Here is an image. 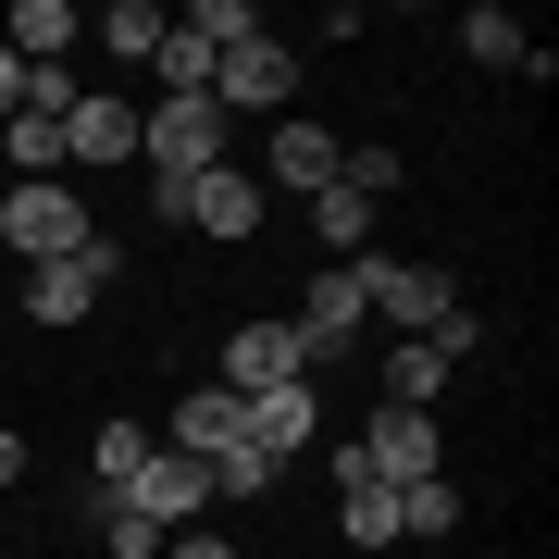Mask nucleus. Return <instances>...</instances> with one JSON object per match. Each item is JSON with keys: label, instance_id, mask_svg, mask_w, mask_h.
Instances as JSON below:
<instances>
[{"label": "nucleus", "instance_id": "39448f33", "mask_svg": "<svg viewBox=\"0 0 559 559\" xmlns=\"http://www.w3.org/2000/svg\"><path fill=\"white\" fill-rule=\"evenodd\" d=\"M100 299H112V237H87V249H62V261L25 274V311H38L50 336H62V323H87Z\"/></svg>", "mask_w": 559, "mask_h": 559}, {"label": "nucleus", "instance_id": "0eeeda50", "mask_svg": "<svg viewBox=\"0 0 559 559\" xmlns=\"http://www.w3.org/2000/svg\"><path fill=\"white\" fill-rule=\"evenodd\" d=\"M348 274H360V311H385V323H423V336H436V323L460 311V299H448V274H423V261H385V249H360Z\"/></svg>", "mask_w": 559, "mask_h": 559}, {"label": "nucleus", "instance_id": "412c9836", "mask_svg": "<svg viewBox=\"0 0 559 559\" xmlns=\"http://www.w3.org/2000/svg\"><path fill=\"white\" fill-rule=\"evenodd\" d=\"M399 535H460V485H448V473L399 485Z\"/></svg>", "mask_w": 559, "mask_h": 559}, {"label": "nucleus", "instance_id": "6e6552de", "mask_svg": "<svg viewBox=\"0 0 559 559\" xmlns=\"http://www.w3.org/2000/svg\"><path fill=\"white\" fill-rule=\"evenodd\" d=\"M274 187H299V200H323V187H336V124L286 112L274 138H261V200H274Z\"/></svg>", "mask_w": 559, "mask_h": 559}, {"label": "nucleus", "instance_id": "423d86ee", "mask_svg": "<svg viewBox=\"0 0 559 559\" xmlns=\"http://www.w3.org/2000/svg\"><path fill=\"white\" fill-rule=\"evenodd\" d=\"M274 385H311L299 323H237L224 336V399H274Z\"/></svg>", "mask_w": 559, "mask_h": 559}, {"label": "nucleus", "instance_id": "4be33fe9", "mask_svg": "<svg viewBox=\"0 0 559 559\" xmlns=\"http://www.w3.org/2000/svg\"><path fill=\"white\" fill-rule=\"evenodd\" d=\"M348 498V547H399V485H336Z\"/></svg>", "mask_w": 559, "mask_h": 559}, {"label": "nucleus", "instance_id": "5701e85b", "mask_svg": "<svg viewBox=\"0 0 559 559\" xmlns=\"http://www.w3.org/2000/svg\"><path fill=\"white\" fill-rule=\"evenodd\" d=\"M274 485H286V473H274V460H261V448H237V460H224V473H212V498H224V510H237V498H274Z\"/></svg>", "mask_w": 559, "mask_h": 559}, {"label": "nucleus", "instance_id": "a211bd4d", "mask_svg": "<svg viewBox=\"0 0 559 559\" xmlns=\"http://www.w3.org/2000/svg\"><path fill=\"white\" fill-rule=\"evenodd\" d=\"M150 448H162V436H138V423H100V436H87V485H100V498H124Z\"/></svg>", "mask_w": 559, "mask_h": 559}, {"label": "nucleus", "instance_id": "f03ea898", "mask_svg": "<svg viewBox=\"0 0 559 559\" xmlns=\"http://www.w3.org/2000/svg\"><path fill=\"white\" fill-rule=\"evenodd\" d=\"M100 237V224H87V200L62 175H38V187H13V200H0V261H25V274H38V261H62V249H87Z\"/></svg>", "mask_w": 559, "mask_h": 559}, {"label": "nucleus", "instance_id": "7ed1b4c3", "mask_svg": "<svg viewBox=\"0 0 559 559\" xmlns=\"http://www.w3.org/2000/svg\"><path fill=\"white\" fill-rule=\"evenodd\" d=\"M212 100H224V124H237V112H299V50H286V38H237V50H224L212 62Z\"/></svg>", "mask_w": 559, "mask_h": 559}, {"label": "nucleus", "instance_id": "dca6fc26", "mask_svg": "<svg viewBox=\"0 0 559 559\" xmlns=\"http://www.w3.org/2000/svg\"><path fill=\"white\" fill-rule=\"evenodd\" d=\"M336 187H348V200H373V212H385V200L411 187V162L385 150V138H360V150H336Z\"/></svg>", "mask_w": 559, "mask_h": 559}, {"label": "nucleus", "instance_id": "20e7f679", "mask_svg": "<svg viewBox=\"0 0 559 559\" xmlns=\"http://www.w3.org/2000/svg\"><path fill=\"white\" fill-rule=\"evenodd\" d=\"M162 224H200V237H261V175H237V162H212V175L187 187H150Z\"/></svg>", "mask_w": 559, "mask_h": 559}, {"label": "nucleus", "instance_id": "393cba45", "mask_svg": "<svg viewBox=\"0 0 559 559\" xmlns=\"http://www.w3.org/2000/svg\"><path fill=\"white\" fill-rule=\"evenodd\" d=\"M13 485H25V436L0 423V498H13Z\"/></svg>", "mask_w": 559, "mask_h": 559}, {"label": "nucleus", "instance_id": "aec40b11", "mask_svg": "<svg viewBox=\"0 0 559 559\" xmlns=\"http://www.w3.org/2000/svg\"><path fill=\"white\" fill-rule=\"evenodd\" d=\"M311 237H336V261H360V249H373V200L323 187V200H311Z\"/></svg>", "mask_w": 559, "mask_h": 559}, {"label": "nucleus", "instance_id": "b1692460", "mask_svg": "<svg viewBox=\"0 0 559 559\" xmlns=\"http://www.w3.org/2000/svg\"><path fill=\"white\" fill-rule=\"evenodd\" d=\"M162 559H237V535H200L187 522V535H162Z\"/></svg>", "mask_w": 559, "mask_h": 559}, {"label": "nucleus", "instance_id": "f3484780", "mask_svg": "<svg viewBox=\"0 0 559 559\" xmlns=\"http://www.w3.org/2000/svg\"><path fill=\"white\" fill-rule=\"evenodd\" d=\"M460 50H473V62H498V75H522V50H535V38H522V13L473 0V13H460Z\"/></svg>", "mask_w": 559, "mask_h": 559}, {"label": "nucleus", "instance_id": "6ab92c4d", "mask_svg": "<svg viewBox=\"0 0 559 559\" xmlns=\"http://www.w3.org/2000/svg\"><path fill=\"white\" fill-rule=\"evenodd\" d=\"M87 38L124 50V62H150V50H162V0H112V13H87Z\"/></svg>", "mask_w": 559, "mask_h": 559}, {"label": "nucleus", "instance_id": "9d476101", "mask_svg": "<svg viewBox=\"0 0 559 559\" xmlns=\"http://www.w3.org/2000/svg\"><path fill=\"white\" fill-rule=\"evenodd\" d=\"M286 323H299V348H311V373H323V360H336L360 323H373V311H360V274H348V261H323V274H311V299L286 311Z\"/></svg>", "mask_w": 559, "mask_h": 559}, {"label": "nucleus", "instance_id": "9b49d317", "mask_svg": "<svg viewBox=\"0 0 559 559\" xmlns=\"http://www.w3.org/2000/svg\"><path fill=\"white\" fill-rule=\"evenodd\" d=\"M162 448H175V460H200V473H224V460L249 448V411L224 399V385H200V399H187L175 423H162Z\"/></svg>", "mask_w": 559, "mask_h": 559}, {"label": "nucleus", "instance_id": "4468645a", "mask_svg": "<svg viewBox=\"0 0 559 559\" xmlns=\"http://www.w3.org/2000/svg\"><path fill=\"white\" fill-rule=\"evenodd\" d=\"M75 38H87L75 0H13V13H0V50H13V62H62Z\"/></svg>", "mask_w": 559, "mask_h": 559}, {"label": "nucleus", "instance_id": "2eb2a0df", "mask_svg": "<svg viewBox=\"0 0 559 559\" xmlns=\"http://www.w3.org/2000/svg\"><path fill=\"white\" fill-rule=\"evenodd\" d=\"M448 373H460V360H448L436 336H399V360H385V411H436Z\"/></svg>", "mask_w": 559, "mask_h": 559}, {"label": "nucleus", "instance_id": "1a4fd4ad", "mask_svg": "<svg viewBox=\"0 0 559 559\" xmlns=\"http://www.w3.org/2000/svg\"><path fill=\"white\" fill-rule=\"evenodd\" d=\"M124 510L162 522V535H187V522L212 510V473H200V460H175V448H150V460H138V485H124Z\"/></svg>", "mask_w": 559, "mask_h": 559}, {"label": "nucleus", "instance_id": "f8f14e48", "mask_svg": "<svg viewBox=\"0 0 559 559\" xmlns=\"http://www.w3.org/2000/svg\"><path fill=\"white\" fill-rule=\"evenodd\" d=\"M75 162H138V100L75 87V112H62V175H75Z\"/></svg>", "mask_w": 559, "mask_h": 559}, {"label": "nucleus", "instance_id": "ddd939ff", "mask_svg": "<svg viewBox=\"0 0 559 559\" xmlns=\"http://www.w3.org/2000/svg\"><path fill=\"white\" fill-rule=\"evenodd\" d=\"M237 411H249V448L274 460V473H286V460L323 436V399H311V385H274V399H237Z\"/></svg>", "mask_w": 559, "mask_h": 559}, {"label": "nucleus", "instance_id": "f257e3e1", "mask_svg": "<svg viewBox=\"0 0 559 559\" xmlns=\"http://www.w3.org/2000/svg\"><path fill=\"white\" fill-rule=\"evenodd\" d=\"M224 150H237L224 100H162V112H138V162H150V187H187V175H212Z\"/></svg>", "mask_w": 559, "mask_h": 559}]
</instances>
